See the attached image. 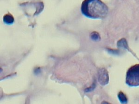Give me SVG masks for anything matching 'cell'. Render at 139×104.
Wrapping results in <instances>:
<instances>
[{
  "instance_id": "3",
  "label": "cell",
  "mask_w": 139,
  "mask_h": 104,
  "mask_svg": "<svg viewBox=\"0 0 139 104\" xmlns=\"http://www.w3.org/2000/svg\"><path fill=\"white\" fill-rule=\"evenodd\" d=\"M98 81L102 86L106 85L109 82V76L105 69H101L98 72Z\"/></svg>"
},
{
  "instance_id": "2",
  "label": "cell",
  "mask_w": 139,
  "mask_h": 104,
  "mask_svg": "<svg viewBox=\"0 0 139 104\" xmlns=\"http://www.w3.org/2000/svg\"><path fill=\"white\" fill-rule=\"evenodd\" d=\"M126 83L131 87L139 86V64L134 65L128 69L126 76Z\"/></svg>"
},
{
  "instance_id": "6",
  "label": "cell",
  "mask_w": 139,
  "mask_h": 104,
  "mask_svg": "<svg viewBox=\"0 0 139 104\" xmlns=\"http://www.w3.org/2000/svg\"><path fill=\"white\" fill-rule=\"evenodd\" d=\"M90 38L91 39L94 41H99L101 39V37H100L99 34L97 32H92L90 35Z\"/></svg>"
},
{
  "instance_id": "7",
  "label": "cell",
  "mask_w": 139,
  "mask_h": 104,
  "mask_svg": "<svg viewBox=\"0 0 139 104\" xmlns=\"http://www.w3.org/2000/svg\"><path fill=\"white\" fill-rule=\"evenodd\" d=\"M117 46L119 47L127 48V43L124 38H122V39L119 40L118 42V43H117Z\"/></svg>"
},
{
  "instance_id": "4",
  "label": "cell",
  "mask_w": 139,
  "mask_h": 104,
  "mask_svg": "<svg viewBox=\"0 0 139 104\" xmlns=\"http://www.w3.org/2000/svg\"><path fill=\"white\" fill-rule=\"evenodd\" d=\"M3 21L5 24H11L14 22V19L10 14H7L5 15L3 17Z\"/></svg>"
},
{
  "instance_id": "5",
  "label": "cell",
  "mask_w": 139,
  "mask_h": 104,
  "mask_svg": "<svg viewBox=\"0 0 139 104\" xmlns=\"http://www.w3.org/2000/svg\"><path fill=\"white\" fill-rule=\"evenodd\" d=\"M118 98L119 100L120 101L121 103L122 104H126L127 103V98L125 94L123 92H120L118 94Z\"/></svg>"
},
{
  "instance_id": "1",
  "label": "cell",
  "mask_w": 139,
  "mask_h": 104,
  "mask_svg": "<svg viewBox=\"0 0 139 104\" xmlns=\"http://www.w3.org/2000/svg\"><path fill=\"white\" fill-rule=\"evenodd\" d=\"M81 11L84 16L91 19H104L108 13V8L101 0H84Z\"/></svg>"
}]
</instances>
